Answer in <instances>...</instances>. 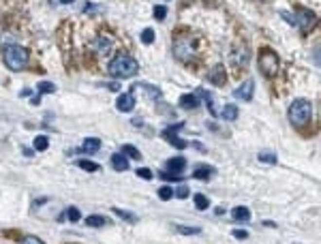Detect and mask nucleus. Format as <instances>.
<instances>
[{
  "label": "nucleus",
  "mask_w": 321,
  "mask_h": 244,
  "mask_svg": "<svg viewBox=\"0 0 321 244\" xmlns=\"http://www.w3.org/2000/svg\"><path fill=\"white\" fill-rule=\"evenodd\" d=\"M107 71H109V75H114L116 79H128V77H135V75H137L139 62L133 56H128V54L122 52L109 62Z\"/></svg>",
  "instance_id": "nucleus-1"
},
{
  "label": "nucleus",
  "mask_w": 321,
  "mask_h": 244,
  "mask_svg": "<svg viewBox=\"0 0 321 244\" xmlns=\"http://www.w3.org/2000/svg\"><path fill=\"white\" fill-rule=\"evenodd\" d=\"M4 64L11 71H21V69L28 64V50H24L21 45H7L4 47Z\"/></svg>",
  "instance_id": "nucleus-2"
},
{
  "label": "nucleus",
  "mask_w": 321,
  "mask_h": 244,
  "mask_svg": "<svg viewBox=\"0 0 321 244\" xmlns=\"http://www.w3.org/2000/svg\"><path fill=\"white\" fill-rule=\"evenodd\" d=\"M310 103L306 99H296L289 105V120L293 127H304L310 120Z\"/></svg>",
  "instance_id": "nucleus-3"
},
{
  "label": "nucleus",
  "mask_w": 321,
  "mask_h": 244,
  "mask_svg": "<svg viewBox=\"0 0 321 244\" xmlns=\"http://www.w3.org/2000/svg\"><path fill=\"white\" fill-rule=\"evenodd\" d=\"M278 54H274L272 50H261L259 52V71H264V75L272 77V75L278 73Z\"/></svg>",
  "instance_id": "nucleus-4"
},
{
  "label": "nucleus",
  "mask_w": 321,
  "mask_h": 244,
  "mask_svg": "<svg viewBox=\"0 0 321 244\" xmlns=\"http://www.w3.org/2000/svg\"><path fill=\"white\" fill-rule=\"evenodd\" d=\"M293 19H296V26H300L302 30H310L315 26V21H317V15L310 9H298Z\"/></svg>",
  "instance_id": "nucleus-5"
},
{
  "label": "nucleus",
  "mask_w": 321,
  "mask_h": 244,
  "mask_svg": "<svg viewBox=\"0 0 321 244\" xmlns=\"http://www.w3.org/2000/svg\"><path fill=\"white\" fill-rule=\"evenodd\" d=\"M174 52H176V56H178L180 60H189V58H193L195 47H193V41L191 39H180L174 45Z\"/></svg>",
  "instance_id": "nucleus-6"
},
{
  "label": "nucleus",
  "mask_w": 321,
  "mask_h": 244,
  "mask_svg": "<svg viewBox=\"0 0 321 244\" xmlns=\"http://www.w3.org/2000/svg\"><path fill=\"white\" fill-rule=\"evenodd\" d=\"M178 129H182V122H178V124H171V127L169 129H165V131H163V137L165 139H167V142L171 144V146H176V148H186V146H189V144H186V142H182V139L178 137V135H176V131H178Z\"/></svg>",
  "instance_id": "nucleus-7"
},
{
  "label": "nucleus",
  "mask_w": 321,
  "mask_h": 244,
  "mask_svg": "<svg viewBox=\"0 0 321 244\" xmlns=\"http://www.w3.org/2000/svg\"><path fill=\"white\" fill-rule=\"evenodd\" d=\"M118 112H133V107H135V94H133V88L125 92V94L118 96V103H116Z\"/></svg>",
  "instance_id": "nucleus-8"
},
{
  "label": "nucleus",
  "mask_w": 321,
  "mask_h": 244,
  "mask_svg": "<svg viewBox=\"0 0 321 244\" xmlns=\"http://www.w3.org/2000/svg\"><path fill=\"white\" fill-rule=\"evenodd\" d=\"M253 90H255V81L253 79H246L242 86H240L238 90L233 92L235 96H238V99H244V101H250L253 99Z\"/></svg>",
  "instance_id": "nucleus-9"
},
{
  "label": "nucleus",
  "mask_w": 321,
  "mask_h": 244,
  "mask_svg": "<svg viewBox=\"0 0 321 244\" xmlns=\"http://www.w3.org/2000/svg\"><path fill=\"white\" fill-rule=\"evenodd\" d=\"M197 96H201V99H206V105H208V112H210V116H218V110H216V105H214V94L212 92H208V90H203V88H199L195 92Z\"/></svg>",
  "instance_id": "nucleus-10"
},
{
  "label": "nucleus",
  "mask_w": 321,
  "mask_h": 244,
  "mask_svg": "<svg viewBox=\"0 0 321 244\" xmlns=\"http://www.w3.org/2000/svg\"><path fill=\"white\" fill-rule=\"evenodd\" d=\"M184 169H186V159H184V156H176V159L167 161V171L184 173Z\"/></svg>",
  "instance_id": "nucleus-11"
},
{
  "label": "nucleus",
  "mask_w": 321,
  "mask_h": 244,
  "mask_svg": "<svg viewBox=\"0 0 321 244\" xmlns=\"http://www.w3.org/2000/svg\"><path fill=\"white\" fill-rule=\"evenodd\" d=\"M178 105L184 107V110H195V107L199 105V96L193 94V92H191V94H182L180 101H178Z\"/></svg>",
  "instance_id": "nucleus-12"
},
{
  "label": "nucleus",
  "mask_w": 321,
  "mask_h": 244,
  "mask_svg": "<svg viewBox=\"0 0 321 244\" xmlns=\"http://www.w3.org/2000/svg\"><path fill=\"white\" fill-rule=\"evenodd\" d=\"M225 67L223 64H218V67H214V71L210 73V84H214V86H223L225 84Z\"/></svg>",
  "instance_id": "nucleus-13"
},
{
  "label": "nucleus",
  "mask_w": 321,
  "mask_h": 244,
  "mask_svg": "<svg viewBox=\"0 0 321 244\" xmlns=\"http://www.w3.org/2000/svg\"><path fill=\"white\" fill-rule=\"evenodd\" d=\"M111 167L116 171H126L128 169V161L125 154H111Z\"/></svg>",
  "instance_id": "nucleus-14"
},
{
  "label": "nucleus",
  "mask_w": 321,
  "mask_h": 244,
  "mask_svg": "<svg viewBox=\"0 0 321 244\" xmlns=\"http://www.w3.org/2000/svg\"><path fill=\"white\" fill-rule=\"evenodd\" d=\"M214 173V167H208V165H199L193 169V178H199V180H210V176Z\"/></svg>",
  "instance_id": "nucleus-15"
},
{
  "label": "nucleus",
  "mask_w": 321,
  "mask_h": 244,
  "mask_svg": "<svg viewBox=\"0 0 321 244\" xmlns=\"http://www.w3.org/2000/svg\"><path fill=\"white\" fill-rule=\"evenodd\" d=\"M232 216H233V221H240V223H244V221L250 219V210L244 208V206H235V208L232 210Z\"/></svg>",
  "instance_id": "nucleus-16"
},
{
  "label": "nucleus",
  "mask_w": 321,
  "mask_h": 244,
  "mask_svg": "<svg viewBox=\"0 0 321 244\" xmlns=\"http://www.w3.org/2000/svg\"><path fill=\"white\" fill-rule=\"evenodd\" d=\"M82 150H84V152H96V150H101V139H96V137H86Z\"/></svg>",
  "instance_id": "nucleus-17"
},
{
  "label": "nucleus",
  "mask_w": 321,
  "mask_h": 244,
  "mask_svg": "<svg viewBox=\"0 0 321 244\" xmlns=\"http://www.w3.org/2000/svg\"><path fill=\"white\" fill-rule=\"evenodd\" d=\"M86 225H90V227H103V225H109V221H107L105 216H101V214H90L88 219H86Z\"/></svg>",
  "instance_id": "nucleus-18"
},
{
  "label": "nucleus",
  "mask_w": 321,
  "mask_h": 244,
  "mask_svg": "<svg viewBox=\"0 0 321 244\" xmlns=\"http://www.w3.org/2000/svg\"><path fill=\"white\" fill-rule=\"evenodd\" d=\"M238 107H235V105H225V110L221 112V116L225 118V120H227V122H233L235 120V118H238Z\"/></svg>",
  "instance_id": "nucleus-19"
},
{
  "label": "nucleus",
  "mask_w": 321,
  "mask_h": 244,
  "mask_svg": "<svg viewBox=\"0 0 321 244\" xmlns=\"http://www.w3.org/2000/svg\"><path fill=\"white\" fill-rule=\"evenodd\" d=\"M94 47H96V50H99L101 54H107V52L111 50V41L107 39V37H99V39L94 41Z\"/></svg>",
  "instance_id": "nucleus-20"
},
{
  "label": "nucleus",
  "mask_w": 321,
  "mask_h": 244,
  "mask_svg": "<svg viewBox=\"0 0 321 244\" xmlns=\"http://www.w3.org/2000/svg\"><path fill=\"white\" fill-rule=\"evenodd\" d=\"M122 154L128 156V159H142V152H139L135 146H131V144L122 146Z\"/></svg>",
  "instance_id": "nucleus-21"
},
{
  "label": "nucleus",
  "mask_w": 321,
  "mask_h": 244,
  "mask_svg": "<svg viewBox=\"0 0 321 244\" xmlns=\"http://www.w3.org/2000/svg\"><path fill=\"white\" fill-rule=\"evenodd\" d=\"M50 148V142H47L45 135H36L35 137V150H39V152H43V150Z\"/></svg>",
  "instance_id": "nucleus-22"
},
{
  "label": "nucleus",
  "mask_w": 321,
  "mask_h": 244,
  "mask_svg": "<svg viewBox=\"0 0 321 244\" xmlns=\"http://www.w3.org/2000/svg\"><path fill=\"white\" fill-rule=\"evenodd\" d=\"M193 199H195L197 210H208V206H210V202H208V197H206V195H201V193H197Z\"/></svg>",
  "instance_id": "nucleus-23"
},
{
  "label": "nucleus",
  "mask_w": 321,
  "mask_h": 244,
  "mask_svg": "<svg viewBox=\"0 0 321 244\" xmlns=\"http://www.w3.org/2000/svg\"><path fill=\"white\" fill-rule=\"evenodd\" d=\"M259 163H268V165H276L278 159H276V154H272V152H259Z\"/></svg>",
  "instance_id": "nucleus-24"
},
{
  "label": "nucleus",
  "mask_w": 321,
  "mask_h": 244,
  "mask_svg": "<svg viewBox=\"0 0 321 244\" xmlns=\"http://www.w3.org/2000/svg\"><path fill=\"white\" fill-rule=\"evenodd\" d=\"M114 212L120 216V219H125L128 221V223H137V216L135 214H131V212H126V210H120V208H114Z\"/></svg>",
  "instance_id": "nucleus-25"
},
{
  "label": "nucleus",
  "mask_w": 321,
  "mask_h": 244,
  "mask_svg": "<svg viewBox=\"0 0 321 244\" xmlns=\"http://www.w3.org/2000/svg\"><path fill=\"white\" fill-rule=\"evenodd\" d=\"M137 88H143L150 96H152V99H159V96H160V90L154 88V86H150V84H137Z\"/></svg>",
  "instance_id": "nucleus-26"
},
{
  "label": "nucleus",
  "mask_w": 321,
  "mask_h": 244,
  "mask_svg": "<svg viewBox=\"0 0 321 244\" xmlns=\"http://www.w3.org/2000/svg\"><path fill=\"white\" fill-rule=\"evenodd\" d=\"M159 197L163 199V202H169V199L174 197V188H171V187H160L159 188Z\"/></svg>",
  "instance_id": "nucleus-27"
},
{
  "label": "nucleus",
  "mask_w": 321,
  "mask_h": 244,
  "mask_svg": "<svg viewBox=\"0 0 321 244\" xmlns=\"http://www.w3.org/2000/svg\"><path fill=\"white\" fill-rule=\"evenodd\" d=\"M176 231H180V234L184 236H193V234H199V227H184V225H176Z\"/></svg>",
  "instance_id": "nucleus-28"
},
{
  "label": "nucleus",
  "mask_w": 321,
  "mask_h": 244,
  "mask_svg": "<svg viewBox=\"0 0 321 244\" xmlns=\"http://www.w3.org/2000/svg\"><path fill=\"white\" fill-rule=\"evenodd\" d=\"M36 90H39V94H45V92H56V86L54 84H50V81H41L39 86H36Z\"/></svg>",
  "instance_id": "nucleus-29"
},
{
  "label": "nucleus",
  "mask_w": 321,
  "mask_h": 244,
  "mask_svg": "<svg viewBox=\"0 0 321 244\" xmlns=\"http://www.w3.org/2000/svg\"><path fill=\"white\" fill-rule=\"evenodd\" d=\"M77 165L82 167V169H86V171H99L101 167L96 165V163H92V161H77Z\"/></svg>",
  "instance_id": "nucleus-30"
},
{
  "label": "nucleus",
  "mask_w": 321,
  "mask_h": 244,
  "mask_svg": "<svg viewBox=\"0 0 321 244\" xmlns=\"http://www.w3.org/2000/svg\"><path fill=\"white\" fill-rule=\"evenodd\" d=\"M163 180H182L184 178V173H174V171H160L159 173Z\"/></svg>",
  "instance_id": "nucleus-31"
},
{
  "label": "nucleus",
  "mask_w": 321,
  "mask_h": 244,
  "mask_svg": "<svg viewBox=\"0 0 321 244\" xmlns=\"http://www.w3.org/2000/svg\"><path fill=\"white\" fill-rule=\"evenodd\" d=\"M142 41L146 43V45H150V43L154 41V30H152V28H146V30H143V32H142Z\"/></svg>",
  "instance_id": "nucleus-32"
},
{
  "label": "nucleus",
  "mask_w": 321,
  "mask_h": 244,
  "mask_svg": "<svg viewBox=\"0 0 321 244\" xmlns=\"http://www.w3.org/2000/svg\"><path fill=\"white\" fill-rule=\"evenodd\" d=\"M137 176H139V178H143V180H152L154 173L150 171L148 167H139V169H137Z\"/></svg>",
  "instance_id": "nucleus-33"
},
{
  "label": "nucleus",
  "mask_w": 321,
  "mask_h": 244,
  "mask_svg": "<svg viewBox=\"0 0 321 244\" xmlns=\"http://www.w3.org/2000/svg\"><path fill=\"white\" fill-rule=\"evenodd\" d=\"M174 195H176V197H180V199H186V197H189V187H184V184H182V187H178L174 191Z\"/></svg>",
  "instance_id": "nucleus-34"
},
{
  "label": "nucleus",
  "mask_w": 321,
  "mask_h": 244,
  "mask_svg": "<svg viewBox=\"0 0 321 244\" xmlns=\"http://www.w3.org/2000/svg\"><path fill=\"white\" fill-rule=\"evenodd\" d=\"M165 15H167V9H165L163 4H157V7H154V18H157V19H165Z\"/></svg>",
  "instance_id": "nucleus-35"
},
{
  "label": "nucleus",
  "mask_w": 321,
  "mask_h": 244,
  "mask_svg": "<svg viewBox=\"0 0 321 244\" xmlns=\"http://www.w3.org/2000/svg\"><path fill=\"white\" fill-rule=\"evenodd\" d=\"M21 244H45L41 240V238H36V236H24L21 238Z\"/></svg>",
  "instance_id": "nucleus-36"
},
{
  "label": "nucleus",
  "mask_w": 321,
  "mask_h": 244,
  "mask_svg": "<svg viewBox=\"0 0 321 244\" xmlns=\"http://www.w3.org/2000/svg\"><path fill=\"white\" fill-rule=\"evenodd\" d=\"M67 216H69V221H73V223H75V221L82 219V214H79V210H77V208H69V210H67Z\"/></svg>",
  "instance_id": "nucleus-37"
},
{
  "label": "nucleus",
  "mask_w": 321,
  "mask_h": 244,
  "mask_svg": "<svg viewBox=\"0 0 321 244\" xmlns=\"http://www.w3.org/2000/svg\"><path fill=\"white\" fill-rule=\"evenodd\" d=\"M233 238H238V240H246V238H249V231H244V229H235V231H233Z\"/></svg>",
  "instance_id": "nucleus-38"
},
{
  "label": "nucleus",
  "mask_w": 321,
  "mask_h": 244,
  "mask_svg": "<svg viewBox=\"0 0 321 244\" xmlns=\"http://www.w3.org/2000/svg\"><path fill=\"white\" fill-rule=\"evenodd\" d=\"M105 88L107 90H118L120 86H118V81H109V84H105Z\"/></svg>",
  "instance_id": "nucleus-39"
},
{
  "label": "nucleus",
  "mask_w": 321,
  "mask_h": 244,
  "mask_svg": "<svg viewBox=\"0 0 321 244\" xmlns=\"http://www.w3.org/2000/svg\"><path fill=\"white\" fill-rule=\"evenodd\" d=\"M41 103V94H36V96H32V105H39Z\"/></svg>",
  "instance_id": "nucleus-40"
},
{
  "label": "nucleus",
  "mask_w": 321,
  "mask_h": 244,
  "mask_svg": "<svg viewBox=\"0 0 321 244\" xmlns=\"http://www.w3.org/2000/svg\"><path fill=\"white\" fill-rule=\"evenodd\" d=\"M133 124H135V127H142L143 120H142V118H135V120H133Z\"/></svg>",
  "instance_id": "nucleus-41"
},
{
  "label": "nucleus",
  "mask_w": 321,
  "mask_h": 244,
  "mask_svg": "<svg viewBox=\"0 0 321 244\" xmlns=\"http://www.w3.org/2000/svg\"><path fill=\"white\" fill-rule=\"evenodd\" d=\"M62 4H71V2H75V0H60Z\"/></svg>",
  "instance_id": "nucleus-42"
},
{
  "label": "nucleus",
  "mask_w": 321,
  "mask_h": 244,
  "mask_svg": "<svg viewBox=\"0 0 321 244\" xmlns=\"http://www.w3.org/2000/svg\"><path fill=\"white\" fill-rule=\"evenodd\" d=\"M255 2H266V0H255Z\"/></svg>",
  "instance_id": "nucleus-43"
}]
</instances>
